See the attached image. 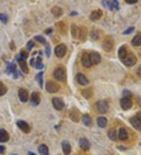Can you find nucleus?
I'll list each match as a JSON object with an SVG mask.
<instances>
[{"label": "nucleus", "instance_id": "1", "mask_svg": "<svg viewBox=\"0 0 141 155\" xmlns=\"http://www.w3.org/2000/svg\"><path fill=\"white\" fill-rule=\"evenodd\" d=\"M53 77L55 79L60 82H64L66 81V71L64 67H57L54 71H53Z\"/></svg>", "mask_w": 141, "mask_h": 155}, {"label": "nucleus", "instance_id": "2", "mask_svg": "<svg viewBox=\"0 0 141 155\" xmlns=\"http://www.w3.org/2000/svg\"><path fill=\"white\" fill-rule=\"evenodd\" d=\"M114 46V42L113 38L111 36H107L104 40L103 41L102 48L103 50L106 52H111L113 50Z\"/></svg>", "mask_w": 141, "mask_h": 155}, {"label": "nucleus", "instance_id": "3", "mask_svg": "<svg viewBox=\"0 0 141 155\" xmlns=\"http://www.w3.org/2000/svg\"><path fill=\"white\" fill-rule=\"evenodd\" d=\"M109 105L106 100H100L96 103V110L98 113L105 114L108 112Z\"/></svg>", "mask_w": 141, "mask_h": 155}, {"label": "nucleus", "instance_id": "4", "mask_svg": "<svg viewBox=\"0 0 141 155\" xmlns=\"http://www.w3.org/2000/svg\"><path fill=\"white\" fill-rule=\"evenodd\" d=\"M60 85L58 83H57L53 81H48L46 85V91L50 92V93H55L60 90Z\"/></svg>", "mask_w": 141, "mask_h": 155}, {"label": "nucleus", "instance_id": "5", "mask_svg": "<svg viewBox=\"0 0 141 155\" xmlns=\"http://www.w3.org/2000/svg\"><path fill=\"white\" fill-rule=\"evenodd\" d=\"M122 61L125 66L133 67L136 64L137 60H136V57L133 54L129 53V54H127V56L124 59H122Z\"/></svg>", "mask_w": 141, "mask_h": 155}, {"label": "nucleus", "instance_id": "6", "mask_svg": "<svg viewBox=\"0 0 141 155\" xmlns=\"http://www.w3.org/2000/svg\"><path fill=\"white\" fill-rule=\"evenodd\" d=\"M67 53V46L64 44L58 45L55 48V55L58 58L64 57Z\"/></svg>", "mask_w": 141, "mask_h": 155}, {"label": "nucleus", "instance_id": "7", "mask_svg": "<svg viewBox=\"0 0 141 155\" xmlns=\"http://www.w3.org/2000/svg\"><path fill=\"white\" fill-rule=\"evenodd\" d=\"M30 64L31 66L34 67L36 69H42L43 67H44L42 62L41 56H37L36 58H35V57L31 58V60L30 61Z\"/></svg>", "mask_w": 141, "mask_h": 155}, {"label": "nucleus", "instance_id": "8", "mask_svg": "<svg viewBox=\"0 0 141 155\" xmlns=\"http://www.w3.org/2000/svg\"><path fill=\"white\" fill-rule=\"evenodd\" d=\"M17 125L18 126L20 130L25 133H29L31 131L30 125H28L26 122H24L22 120H19L17 122Z\"/></svg>", "mask_w": 141, "mask_h": 155}, {"label": "nucleus", "instance_id": "9", "mask_svg": "<svg viewBox=\"0 0 141 155\" xmlns=\"http://www.w3.org/2000/svg\"><path fill=\"white\" fill-rule=\"evenodd\" d=\"M52 103H53V105L54 107V108H55L56 110H57V111H61L64 107V103L61 98L54 97V98H53V100H52Z\"/></svg>", "mask_w": 141, "mask_h": 155}, {"label": "nucleus", "instance_id": "10", "mask_svg": "<svg viewBox=\"0 0 141 155\" xmlns=\"http://www.w3.org/2000/svg\"><path fill=\"white\" fill-rule=\"evenodd\" d=\"M89 58H90V61H91L92 64H94V65L100 64V61H101L100 54L97 53V52H92L89 54Z\"/></svg>", "mask_w": 141, "mask_h": 155}, {"label": "nucleus", "instance_id": "11", "mask_svg": "<svg viewBox=\"0 0 141 155\" xmlns=\"http://www.w3.org/2000/svg\"><path fill=\"white\" fill-rule=\"evenodd\" d=\"M120 104H121V107H122L123 110L127 111V110H129L130 108L132 107L133 102L129 98H122L121 100V102H120Z\"/></svg>", "mask_w": 141, "mask_h": 155}, {"label": "nucleus", "instance_id": "12", "mask_svg": "<svg viewBox=\"0 0 141 155\" xmlns=\"http://www.w3.org/2000/svg\"><path fill=\"white\" fill-rule=\"evenodd\" d=\"M87 34H88V30L86 27H81L79 29H78V38L79 39L80 41L82 42H84L86 41V37H87Z\"/></svg>", "mask_w": 141, "mask_h": 155}, {"label": "nucleus", "instance_id": "13", "mask_svg": "<svg viewBox=\"0 0 141 155\" xmlns=\"http://www.w3.org/2000/svg\"><path fill=\"white\" fill-rule=\"evenodd\" d=\"M82 64L83 65V67H85L86 68H89V67H91V66L93 65L90 61V58H89V54L88 53H85L82 56Z\"/></svg>", "mask_w": 141, "mask_h": 155}, {"label": "nucleus", "instance_id": "14", "mask_svg": "<svg viewBox=\"0 0 141 155\" xmlns=\"http://www.w3.org/2000/svg\"><path fill=\"white\" fill-rule=\"evenodd\" d=\"M79 147L83 150L88 151L90 148V143L86 138H81L79 139Z\"/></svg>", "mask_w": 141, "mask_h": 155}, {"label": "nucleus", "instance_id": "15", "mask_svg": "<svg viewBox=\"0 0 141 155\" xmlns=\"http://www.w3.org/2000/svg\"><path fill=\"white\" fill-rule=\"evenodd\" d=\"M40 101H41V98H40V95L39 92H32V94L31 95V103H32V105H39Z\"/></svg>", "mask_w": 141, "mask_h": 155}, {"label": "nucleus", "instance_id": "16", "mask_svg": "<svg viewBox=\"0 0 141 155\" xmlns=\"http://www.w3.org/2000/svg\"><path fill=\"white\" fill-rule=\"evenodd\" d=\"M18 95H19V98L20 101L25 103L28 100V97H29V94H28V91L25 89H20L18 91Z\"/></svg>", "mask_w": 141, "mask_h": 155}, {"label": "nucleus", "instance_id": "17", "mask_svg": "<svg viewBox=\"0 0 141 155\" xmlns=\"http://www.w3.org/2000/svg\"><path fill=\"white\" fill-rule=\"evenodd\" d=\"M103 4H104L107 8L111 10H113L114 7L116 9V10H119V3H118L117 1H115V0H114V1H104V2H103Z\"/></svg>", "mask_w": 141, "mask_h": 155}, {"label": "nucleus", "instance_id": "18", "mask_svg": "<svg viewBox=\"0 0 141 155\" xmlns=\"http://www.w3.org/2000/svg\"><path fill=\"white\" fill-rule=\"evenodd\" d=\"M79 116H80V114L79 111H78L76 108H72L71 111H70V118L73 122H78L79 121Z\"/></svg>", "mask_w": 141, "mask_h": 155}, {"label": "nucleus", "instance_id": "19", "mask_svg": "<svg viewBox=\"0 0 141 155\" xmlns=\"http://www.w3.org/2000/svg\"><path fill=\"white\" fill-rule=\"evenodd\" d=\"M103 12L101 10H93L90 16H89V18L91 20H98L99 19H100V17H102Z\"/></svg>", "mask_w": 141, "mask_h": 155}, {"label": "nucleus", "instance_id": "20", "mask_svg": "<svg viewBox=\"0 0 141 155\" xmlns=\"http://www.w3.org/2000/svg\"><path fill=\"white\" fill-rule=\"evenodd\" d=\"M76 80L78 83L82 85V86H86L89 83L88 78L85 76V75L82 74V73H78L76 75Z\"/></svg>", "mask_w": 141, "mask_h": 155}, {"label": "nucleus", "instance_id": "21", "mask_svg": "<svg viewBox=\"0 0 141 155\" xmlns=\"http://www.w3.org/2000/svg\"><path fill=\"white\" fill-rule=\"evenodd\" d=\"M131 125L135 128L136 130H141V122L136 116H133L129 119Z\"/></svg>", "mask_w": 141, "mask_h": 155}, {"label": "nucleus", "instance_id": "22", "mask_svg": "<svg viewBox=\"0 0 141 155\" xmlns=\"http://www.w3.org/2000/svg\"><path fill=\"white\" fill-rule=\"evenodd\" d=\"M57 30L61 35H65L67 34V25L64 24V22H62V21H60L57 24Z\"/></svg>", "mask_w": 141, "mask_h": 155}, {"label": "nucleus", "instance_id": "23", "mask_svg": "<svg viewBox=\"0 0 141 155\" xmlns=\"http://www.w3.org/2000/svg\"><path fill=\"white\" fill-rule=\"evenodd\" d=\"M6 73L9 74V75H14L15 78H17V75H18V72H17V67H16V64H14V63H11L7 67V70H6Z\"/></svg>", "mask_w": 141, "mask_h": 155}, {"label": "nucleus", "instance_id": "24", "mask_svg": "<svg viewBox=\"0 0 141 155\" xmlns=\"http://www.w3.org/2000/svg\"><path fill=\"white\" fill-rule=\"evenodd\" d=\"M10 139V135L5 129H0V143H6Z\"/></svg>", "mask_w": 141, "mask_h": 155}, {"label": "nucleus", "instance_id": "25", "mask_svg": "<svg viewBox=\"0 0 141 155\" xmlns=\"http://www.w3.org/2000/svg\"><path fill=\"white\" fill-rule=\"evenodd\" d=\"M62 150L63 152L65 155H69L71 151H72V147L71 144L69 143V142L67 141H63L62 142Z\"/></svg>", "mask_w": 141, "mask_h": 155}, {"label": "nucleus", "instance_id": "26", "mask_svg": "<svg viewBox=\"0 0 141 155\" xmlns=\"http://www.w3.org/2000/svg\"><path fill=\"white\" fill-rule=\"evenodd\" d=\"M128 138H129L128 132L124 128H121L119 131V139L122 141H125V140H127Z\"/></svg>", "mask_w": 141, "mask_h": 155}, {"label": "nucleus", "instance_id": "27", "mask_svg": "<svg viewBox=\"0 0 141 155\" xmlns=\"http://www.w3.org/2000/svg\"><path fill=\"white\" fill-rule=\"evenodd\" d=\"M28 57V53L26 50H21V52L17 56V61L18 62L25 61V60Z\"/></svg>", "mask_w": 141, "mask_h": 155}, {"label": "nucleus", "instance_id": "28", "mask_svg": "<svg viewBox=\"0 0 141 155\" xmlns=\"http://www.w3.org/2000/svg\"><path fill=\"white\" fill-rule=\"evenodd\" d=\"M108 137L113 141H117L118 139V133L115 128H111L108 132Z\"/></svg>", "mask_w": 141, "mask_h": 155}, {"label": "nucleus", "instance_id": "29", "mask_svg": "<svg viewBox=\"0 0 141 155\" xmlns=\"http://www.w3.org/2000/svg\"><path fill=\"white\" fill-rule=\"evenodd\" d=\"M51 12H52V14L54 17H61V15L63 14V10H62V9L61 7H59V6H54L52 8L51 10Z\"/></svg>", "mask_w": 141, "mask_h": 155}, {"label": "nucleus", "instance_id": "30", "mask_svg": "<svg viewBox=\"0 0 141 155\" xmlns=\"http://www.w3.org/2000/svg\"><path fill=\"white\" fill-rule=\"evenodd\" d=\"M128 54L127 52V48L125 46H122L121 47L119 48V56L120 57V59H124Z\"/></svg>", "mask_w": 141, "mask_h": 155}, {"label": "nucleus", "instance_id": "31", "mask_svg": "<svg viewBox=\"0 0 141 155\" xmlns=\"http://www.w3.org/2000/svg\"><path fill=\"white\" fill-rule=\"evenodd\" d=\"M108 124V120L106 118L104 117H100L97 118V125H99V127L104 128L106 127V125Z\"/></svg>", "mask_w": 141, "mask_h": 155}, {"label": "nucleus", "instance_id": "32", "mask_svg": "<svg viewBox=\"0 0 141 155\" xmlns=\"http://www.w3.org/2000/svg\"><path fill=\"white\" fill-rule=\"evenodd\" d=\"M82 121L86 126H90L92 125V119L89 114H84L82 118Z\"/></svg>", "mask_w": 141, "mask_h": 155}, {"label": "nucleus", "instance_id": "33", "mask_svg": "<svg viewBox=\"0 0 141 155\" xmlns=\"http://www.w3.org/2000/svg\"><path fill=\"white\" fill-rule=\"evenodd\" d=\"M39 152L41 155H49V149L45 144H42L39 147Z\"/></svg>", "mask_w": 141, "mask_h": 155}, {"label": "nucleus", "instance_id": "34", "mask_svg": "<svg viewBox=\"0 0 141 155\" xmlns=\"http://www.w3.org/2000/svg\"><path fill=\"white\" fill-rule=\"evenodd\" d=\"M132 45L134 46H139L141 45V35H136L132 40Z\"/></svg>", "mask_w": 141, "mask_h": 155}, {"label": "nucleus", "instance_id": "35", "mask_svg": "<svg viewBox=\"0 0 141 155\" xmlns=\"http://www.w3.org/2000/svg\"><path fill=\"white\" fill-rule=\"evenodd\" d=\"M82 96L85 97V98L89 99V98H90V97L93 96V91H92L91 88H89V89H84V90L82 92Z\"/></svg>", "mask_w": 141, "mask_h": 155}, {"label": "nucleus", "instance_id": "36", "mask_svg": "<svg viewBox=\"0 0 141 155\" xmlns=\"http://www.w3.org/2000/svg\"><path fill=\"white\" fill-rule=\"evenodd\" d=\"M19 65L20 69L25 74H28V64L26 63V61H20L19 62Z\"/></svg>", "mask_w": 141, "mask_h": 155}, {"label": "nucleus", "instance_id": "37", "mask_svg": "<svg viewBox=\"0 0 141 155\" xmlns=\"http://www.w3.org/2000/svg\"><path fill=\"white\" fill-rule=\"evenodd\" d=\"M72 35L73 39H77L78 35V28L75 24L72 25Z\"/></svg>", "mask_w": 141, "mask_h": 155}, {"label": "nucleus", "instance_id": "38", "mask_svg": "<svg viewBox=\"0 0 141 155\" xmlns=\"http://www.w3.org/2000/svg\"><path fill=\"white\" fill-rule=\"evenodd\" d=\"M6 92H7V88L6 85L2 82H0V97H3V95L6 94Z\"/></svg>", "mask_w": 141, "mask_h": 155}, {"label": "nucleus", "instance_id": "39", "mask_svg": "<svg viewBox=\"0 0 141 155\" xmlns=\"http://www.w3.org/2000/svg\"><path fill=\"white\" fill-rule=\"evenodd\" d=\"M42 76H43V72H40L38 75H36V80L38 81V82L39 84V86L42 88L43 86V79H42Z\"/></svg>", "mask_w": 141, "mask_h": 155}, {"label": "nucleus", "instance_id": "40", "mask_svg": "<svg viewBox=\"0 0 141 155\" xmlns=\"http://www.w3.org/2000/svg\"><path fill=\"white\" fill-rule=\"evenodd\" d=\"M0 21L3 24H6L8 22V17L6 16V14H0Z\"/></svg>", "mask_w": 141, "mask_h": 155}, {"label": "nucleus", "instance_id": "41", "mask_svg": "<svg viewBox=\"0 0 141 155\" xmlns=\"http://www.w3.org/2000/svg\"><path fill=\"white\" fill-rule=\"evenodd\" d=\"M91 37L92 39H94V40H97V39H99V37H100V35H99V33H98V31L96 30H93L91 31Z\"/></svg>", "mask_w": 141, "mask_h": 155}, {"label": "nucleus", "instance_id": "42", "mask_svg": "<svg viewBox=\"0 0 141 155\" xmlns=\"http://www.w3.org/2000/svg\"><path fill=\"white\" fill-rule=\"evenodd\" d=\"M35 40H37L38 42H39L40 43H42V44H45L46 43V39L42 36H35Z\"/></svg>", "mask_w": 141, "mask_h": 155}, {"label": "nucleus", "instance_id": "43", "mask_svg": "<svg viewBox=\"0 0 141 155\" xmlns=\"http://www.w3.org/2000/svg\"><path fill=\"white\" fill-rule=\"evenodd\" d=\"M123 96H124V98H129V97H132V93L128 90H124L123 91Z\"/></svg>", "mask_w": 141, "mask_h": 155}, {"label": "nucleus", "instance_id": "44", "mask_svg": "<svg viewBox=\"0 0 141 155\" xmlns=\"http://www.w3.org/2000/svg\"><path fill=\"white\" fill-rule=\"evenodd\" d=\"M34 46H35L34 42H32V41H29V42H28V44H27V49H28V50H31L32 49Z\"/></svg>", "mask_w": 141, "mask_h": 155}, {"label": "nucleus", "instance_id": "45", "mask_svg": "<svg viewBox=\"0 0 141 155\" xmlns=\"http://www.w3.org/2000/svg\"><path fill=\"white\" fill-rule=\"evenodd\" d=\"M133 31H134V28H133V27H132V28H128L127 30L125 31L124 32H123V34H124V35H128V34L132 33V32H133Z\"/></svg>", "mask_w": 141, "mask_h": 155}, {"label": "nucleus", "instance_id": "46", "mask_svg": "<svg viewBox=\"0 0 141 155\" xmlns=\"http://www.w3.org/2000/svg\"><path fill=\"white\" fill-rule=\"evenodd\" d=\"M125 3H128V4H135L138 1L137 0H125Z\"/></svg>", "mask_w": 141, "mask_h": 155}, {"label": "nucleus", "instance_id": "47", "mask_svg": "<svg viewBox=\"0 0 141 155\" xmlns=\"http://www.w3.org/2000/svg\"><path fill=\"white\" fill-rule=\"evenodd\" d=\"M46 56L48 57H50V46H46Z\"/></svg>", "mask_w": 141, "mask_h": 155}, {"label": "nucleus", "instance_id": "48", "mask_svg": "<svg viewBox=\"0 0 141 155\" xmlns=\"http://www.w3.org/2000/svg\"><path fill=\"white\" fill-rule=\"evenodd\" d=\"M136 74H137L139 77H141V65L140 66H139L137 70H136Z\"/></svg>", "mask_w": 141, "mask_h": 155}, {"label": "nucleus", "instance_id": "49", "mask_svg": "<svg viewBox=\"0 0 141 155\" xmlns=\"http://www.w3.org/2000/svg\"><path fill=\"white\" fill-rule=\"evenodd\" d=\"M135 116L136 117V118H138V119L140 120V122H141V111L138 112V113H137V114H136Z\"/></svg>", "mask_w": 141, "mask_h": 155}, {"label": "nucleus", "instance_id": "50", "mask_svg": "<svg viewBox=\"0 0 141 155\" xmlns=\"http://www.w3.org/2000/svg\"><path fill=\"white\" fill-rule=\"evenodd\" d=\"M4 151H5V147H3V146H0V154H3Z\"/></svg>", "mask_w": 141, "mask_h": 155}, {"label": "nucleus", "instance_id": "51", "mask_svg": "<svg viewBox=\"0 0 141 155\" xmlns=\"http://www.w3.org/2000/svg\"><path fill=\"white\" fill-rule=\"evenodd\" d=\"M10 49L13 50H15V45H14V43L13 42H10Z\"/></svg>", "mask_w": 141, "mask_h": 155}, {"label": "nucleus", "instance_id": "52", "mask_svg": "<svg viewBox=\"0 0 141 155\" xmlns=\"http://www.w3.org/2000/svg\"><path fill=\"white\" fill-rule=\"evenodd\" d=\"M52 31H53V30H52V29H51V28H49V29H48V30L46 31V34H47V35H49V34L51 33V32H52Z\"/></svg>", "mask_w": 141, "mask_h": 155}, {"label": "nucleus", "instance_id": "53", "mask_svg": "<svg viewBox=\"0 0 141 155\" xmlns=\"http://www.w3.org/2000/svg\"><path fill=\"white\" fill-rule=\"evenodd\" d=\"M28 155H36V154L32 152H28Z\"/></svg>", "mask_w": 141, "mask_h": 155}, {"label": "nucleus", "instance_id": "54", "mask_svg": "<svg viewBox=\"0 0 141 155\" xmlns=\"http://www.w3.org/2000/svg\"><path fill=\"white\" fill-rule=\"evenodd\" d=\"M11 155H17V154H11Z\"/></svg>", "mask_w": 141, "mask_h": 155}]
</instances>
